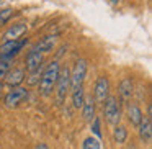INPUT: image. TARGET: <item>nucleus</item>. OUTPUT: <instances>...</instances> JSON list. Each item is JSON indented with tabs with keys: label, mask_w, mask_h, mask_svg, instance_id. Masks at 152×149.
Masks as SVG:
<instances>
[{
	"label": "nucleus",
	"mask_w": 152,
	"mask_h": 149,
	"mask_svg": "<svg viewBox=\"0 0 152 149\" xmlns=\"http://www.w3.org/2000/svg\"><path fill=\"white\" fill-rule=\"evenodd\" d=\"M59 69H61V66L57 61L49 62L43 69V74H41V79H39V92L43 97H49L53 93L57 76H59Z\"/></svg>",
	"instance_id": "f257e3e1"
},
{
	"label": "nucleus",
	"mask_w": 152,
	"mask_h": 149,
	"mask_svg": "<svg viewBox=\"0 0 152 149\" xmlns=\"http://www.w3.org/2000/svg\"><path fill=\"white\" fill-rule=\"evenodd\" d=\"M105 120L113 126H118L121 121V105L115 95H110L105 100Z\"/></svg>",
	"instance_id": "f03ea898"
},
{
	"label": "nucleus",
	"mask_w": 152,
	"mask_h": 149,
	"mask_svg": "<svg viewBox=\"0 0 152 149\" xmlns=\"http://www.w3.org/2000/svg\"><path fill=\"white\" fill-rule=\"evenodd\" d=\"M56 95H57V102L62 103L66 100L67 93L70 90V69L69 67H62L59 69V76H57V80H56Z\"/></svg>",
	"instance_id": "7ed1b4c3"
},
{
	"label": "nucleus",
	"mask_w": 152,
	"mask_h": 149,
	"mask_svg": "<svg viewBox=\"0 0 152 149\" xmlns=\"http://www.w3.org/2000/svg\"><path fill=\"white\" fill-rule=\"evenodd\" d=\"M26 43H28L26 38H23V40H15V41H4V43L0 44V61L10 62V59H13Z\"/></svg>",
	"instance_id": "20e7f679"
},
{
	"label": "nucleus",
	"mask_w": 152,
	"mask_h": 149,
	"mask_svg": "<svg viewBox=\"0 0 152 149\" xmlns=\"http://www.w3.org/2000/svg\"><path fill=\"white\" fill-rule=\"evenodd\" d=\"M87 67H88V64H87L85 59L75 61L74 67L70 69V90L83 87V80H85V76H87Z\"/></svg>",
	"instance_id": "39448f33"
},
{
	"label": "nucleus",
	"mask_w": 152,
	"mask_h": 149,
	"mask_svg": "<svg viewBox=\"0 0 152 149\" xmlns=\"http://www.w3.org/2000/svg\"><path fill=\"white\" fill-rule=\"evenodd\" d=\"M26 98H28V90L25 89V87H15V89H12L10 92L5 95L4 103H5L7 108H17V106H20Z\"/></svg>",
	"instance_id": "423d86ee"
},
{
	"label": "nucleus",
	"mask_w": 152,
	"mask_h": 149,
	"mask_svg": "<svg viewBox=\"0 0 152 149\" xmlns=\"http://www.w3.org/2000/svg\"><path fill=\"white\" fill-rule=\"evenodd\" d=\"M110 97V80L106 76H100L93 87V100L95 103H105V100Z\"/></svg>",
	"instance_id": "0eeeda50"
},
{
	"label": "nucleus",
	"mask_w": 152,
	"mask_h": 149,
	"mask_svg": "<svg viewBox=\"0 0 152 149\" xmlns=\"http://www.w3.org/2000/svg\"><path fill=\"white\" fill-rule=\"evenodd\" d=\"M132 93H134V84H132V79L131 77H124V79L119 82V90H118L119 100L118 102L124 103V105H129Z\"/></svg>",
	"instance_id": "6e6552de"
},
{
	"label": "nucleus",
	"mask_w": 152,
	"mask_h": 149,
	"mask_svg": "<svg viewBox=\"0 0 152 149\" xmlns=\"http://www.w3.org/2000/svg\"><path fill=\"white\" fill-rule=\"evenodd\" d=\"M25 79H26V77H25V70L21 69V67L10 69V70H8V74L4 77L5 84H7V85H10L12 89H15V87H20L21 84H23Z\"/></svg>",
	"instance_id": "1a4fd4ad"
},
{
	"label": "nucleus",
	"mask_w": 152,
	"mask_h": 149,
	"mask_svg": "<svg viewBox=\"0 0 152 149\" xmlns=\"http://www.w3.org/2000/svg\"><path fill=\"white\" fill-rule=\"evenodd\" d=\"M43 62H44L43 54L38 53V51H33V49L26 54V59H25V66H26L28 72H33V70L43 67Z\"/></svg>",
	"instance_id": "9d476101"
},
{
	"label": "nucleus",
	"mask_w": 152,
	"mask_h": 149,
	"mask_svg": "<svg viewBox=\"0 0 152 149\" xmlns=\"http://www.w3.org/2000/svg\"><path fill=\"white\" fill-rule=\"evenodd\" d=\"M57 44V34H48L44 36L41 41H38L36 46L33 48V51H38V53H51V51L56 48Z\"/></svg>",
	"instance_id": "9b49d317"
},
{
	"label": "nucleus",
	"mask_w": 152,
	"mask_h": 149,
	"mask_svg": "<svg viewBox=\"0 0 152 149\" xmlns=\"http://www.w3.org/2000/svg\"><path fill=\"white\" fill-rule=\"evenodd\" d=\"M28 30V25L26 23H17L13 26H10L7 31L4 33V41H15V40H20Z\"/></svg>",
	"instance_id": "f8f14e48"
},
{
	"label": "nucleus",
	"mask_w": 152,
	"mask_h": 149,
	"mask_svg": "<svg viewBox=\"0 0 152 149\" xmlns=\"http://www.w3.org/2000/svg\"><path fill=\"white\" fill-rule=\"evenodd\" d=\"M139 138H141L142 142L149 144L151 142V138H152V125H151V118L149 116H144L142 121L139 123Z\"/></svg>",
	"instance_id": "ddd939ff"
},
{
	"label": "nucleus",
	"mask_w": 152,
	"mask_h": 149,
	"mask_svg": "<svg viewBox=\"0 0 152 149\" xmlns=\"http://www.w3.org/2000/svg\"><path fill=\"white\" fill-rule=\"evenodd\" d=\"M82 115L85 121H93V118H95V100L92 95H85V100H83L82 105Z\"/></svg>",
	"instance_id": "4468645a"
},
{
	"label": "nucleus",
	"mask_w": 152,
	"mask_h": 149,
	"mask_svg": "<svg viewBox=\"0 0 152 149\" xmlns=\"http://www.w3.org/2000/svg\"><path fill=\"white\" fill-rule=\"evenodd\" d=\"M142 118H144V113H142V110L139 108L136 103L128 105V120L131 121V125L139 126V123L142 121Z\"/></svg>",
	"instance_id": "2eb2a0df"
},
{
	"label": "nucleus",
	"mask_w": 152,
	"mask_h": 149,
	"mask_svg": "<svg viewBox=\"0 0 152 149\" xmlns=\"http://www.w3.org/2000/svg\"><path fill=\"white\" fill-rule=\"evenodd\" d=\"M83 100H85V90H83V87H79V89L72 90V105H74V108H82Z\"/></svg>",
	"instance_id": "dca6fc26"
},
{
	"label": "nucleus",
	"mask_w": 152,
	"mask_h": 149,
	"mask_svg": "<svg viewBox=\"0 0 152 149\" xmlns=\"http://www.w3.org/2000/svg\"><path fill=\"white\" fill-rule=\"evenodd\" d=\"M113 138H115V142H118V144H123V142L126 141V138H128V129H126L124 126H121V125L115 126Z\"/></svg>",
	"instance_id": "f3484780"
},
{
	"label": "nucleus",
	"mask_w": 152,
	"mask_h": 149,
	"mask_svg": "<svg viewBox=\"0 0 152 149\" xmlns=\"http://www.w3.org/2000/svg\"><path fill=\"white\" fill-rule=\"evenodd\" d=\"M82 149H102V141L95 136H88V138L83 139Z\"/></svg>",
	"instance_id": "a211bd4d"
},
{
	"label": "nucleus",
	"mask_w": 152,
	"mask_h": 149,
	"mask_svg": "<svg viewBox=\"0 0 152 149\" xmlns=\"http://www.w3.org/2000/svg\"><path fill=\"white\" fill-rule=\"evenodd\" d=\"M43 69H44V67H39V69L30 72V77L26 79V82H28V85H30V87H34V85H38V84H39V79H41V74H43Z\"/></svg>",
	"instance_id": "6ab92c4d"
},
{
	"label": "nucleus",
	"mask_w": 152,
	"mask_h": 149,
	"mask_svg": "<svg viewBox=\"0 0 152 149\" xmlns=\"http://www.w3.org/2000/svg\"><path fill=\"white\" fill-rule=\"evenodd\" d=\"M13 15V10L12 8H4V10H0V25H5L8 20L12 18Z\"/></svg>",
	"instance_id": "aec40b11"
},
{
	"label": "nucleus",
	"mask_w": 152,
	"mask_h": 149,
	"mask_svg": "<svg viewBox=\"0 0 152 149\" xmlns=\"http://www.w3.org/2000/svg\"><path fill=\"white\" fill-rule=\"evenodd\" d=\"M10 69H12V67H10V62H7V61H0V80L7 76Z\"/></svg>",
	"instance_id": "412c9836"
},
{
	"label": "nucleus",
	"mask_w": 152,
	"mask_h": 149,
	"mask_svg": "<svg viewBox=\"0 0 152 149\" xmlns=\"http://www.w3.org/2000/svg\"><path fill=\"white\" fill-rule=\"evenodd\" d=\"M92 133L96 136V138H102V129H100V118H93V125H92Z\"/></svg>",
	"instance_id": "4be33fe9"
},
{
	"label": "nucleus",
	"mask_w": 152,
	"mask_h": 149,
	"mask_svg": "<svg viewBox=\"0 0 152 149\" xmlns=\"http://www.w3.org/2000/svg\"><path fill=\"white\" fill-rule=\"evenodd\" d=\"M34 149H49V146H48L46 142H39V144H36Z\"/></svg>",
	"instance_id": "5701e85b"
},
{
	"label": "nucleus",
	"mask_w": 152,
	"mask_h": 149,
	"mask_svg": "<svg viewBox=\"0 0 152 149\" xmlns=\"http://www.w3.org/2000/svg\"><path fill=\"white\" fill-rule=\"evenodd\" d=\"M2 89H4V84L0 82V95H2Z\"/></svg>",
	"instance_id": "b1692460"
},
{
	"label": "nucleus",
	"mask_w": 152,
	"mask_h": 149,
	"mask_svg": "<svg viewBox=\"0 0 152 149\" xmlns=\"http://www.w3.org/2000/svg\"><path fill=\"white\" fill-rule=\"evenodd\" d=\"M118 2H119V0H111V4H115V5L118 4Z\"/></svg>",
	"instance_id": "393cba45"
}]
</instances>
